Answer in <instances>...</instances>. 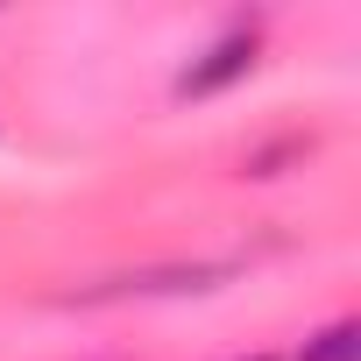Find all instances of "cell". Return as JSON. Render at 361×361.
I'll return each instance as SVG.
<instances>
[{"instance_id":"obj_1","label":"cell","mask_w":361,"mask_h":361,"mask_svg":"<svg viewBox=\"0 0 361 361\" xmlns=\"http://www.w3.org/2000/svg\"><path fill=\"white\" fill-rule=\"evenodd\" d=\"M255 64V29H234V36H220L185 78H177V92H185V99H206V92H220V85H234L241 71Z\"/></svg>"},{"instance_id":"obj_2","label":"cell","mask_w":361,"mask_h":361,"mask_svg":"<svg viewBox=\"0 0 361 361\" xmlns=\"http://www.w3.org/2000/svg\"><path fill=\"white\" fill-rule=\"evenodd\" d=\"M298 361H361V326H354V319L326 326L319 340H305V354H298Z\"/></svg>"}]
</instances>
